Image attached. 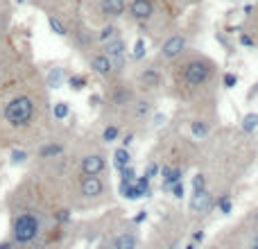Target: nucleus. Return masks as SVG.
<instances>
[{"label":"nucleus","mask_w":258,"mask_h":249,"mask_svg":"<svg viewBox=\"0 0 258 249\" xmlns=\"http://www.w3.org/2000/svg\"><path fill=\"white\" fill-rule=\"evenodd\" d=\"M211 75H213V68L204 61H190L186 68H183V80H186L190 86L204 84V82L211 80Z\"/></svg>","instance_id":"3"},{"label":"nucleus","mask_w":258,"mask_h":249,"mask_svg":"<svg viewBox=\"0 0 258 249\" xmlns=\"http://www.w3.org/2000/svg\"><path fill=\"white\" fill-rule=\"evenodd\" d=\"M200 191H206L204 174H195V177H192V193H200Z\"/></svg>","instance_id":"25"},{"label":"nucleus","mask_w":258,"mask_h":249,"mask_svg":"<svg viewBox=\"0 0 258 249\" xmlns=\"http://www.w3.org/2000/svg\"><path fill=\"white\" fill-rule=\"evenodd\" d=\"M251 249H258V236L254 238V240H251Z\"/></svg>","instance_id":"38"},{"label":"nucleus","mask_w":258,"mask_h":249,"mask_svg":"<svg viewBox=\"0 0 258 249\" xmlns=\"http://www.w3.org/2000/svg\"><path fill=\"white\" fill-rule=\"evenodd\" d=\"M52 113H54V118H57V120H66L68 113H71V107H68L66 102H57V104H54V109H52Z\"/></svg>","instance_id":"21"},{"label":"nucleus","mask_w":258,"mask_h":249,"mask_svg":"<svg viewBox=\"0 0 258 249\" xmlns=\"http://www.w3.org/2000/svg\"><path fill=\"white\" fill-rule=\"evenodd\" d=\"M143 220H145V213H138L136 218H134V222H143Z\"/></svg>","instance_id":"37"},{"label":"nucleus","mask_w":258,"mask_h":249,"mask_svg":"<svg viewBox=\"0 0 258 249\" xmlns=\"http://www.w3.org/2000/svg\"><path fill=\"white\" fill-rule=\"evenodd\" d=\"M211 206H213V197H211L209 191L192 193V197H190V211H195V213H204V211H209Z\"/></svg>","instance_id":"7"},{"label":"nucleus","mask_w":258,"mask_h":249,"mask_svg":"<svg viewBox=\"0 0 258 249\" xmlns=\"http://www.w3.org/2000/svg\"><path fill=\"white\" fill-rule=\"evenodd\" d=\"M170 191L174 193V197H183V183H181V181H177L172 188H170Z\"/></svg>","instance_id":"33"},{"label":"nucleus","mask_w":258,"mask_h":249,"mask_svg":"<svg viewBox=\"0 0 258 249\" xmlns=\"http://www.w3.org/2000/svg\"><path fill=\"white\" fill-rule=\"evenodd\" d=\"M224 86H227V89H233V86H236L238 84V77L236 75H233V73H227V75H224Z\"/></svg>","instance_id":"31"},{"label":"nucleus","mask_w":258,"mask_h":249,"mask_svg":"<svg viewBox=\"0 0 258 249\" xmlns=\"http://www.w3.org/2000/svg\"><path fill=\"white\" fill-rule=\"evenodd\" d=\"M80 191L84 197H98L104 191V183L100 177H84L80 183Z\"/></svg>","instance_id":"8"},{"label":"nucleus","mask_w":258,"mask_h":249,"mask_svg":"<svg viewBox=\"0 0 258 249\" xmlns=\"http://www.w3.org/2000/svg\"><path fill=\"white\" fill-rule=\"evenodd\" d=\"M118 172H120L122 181H134V179H136V170H134L132 165H125V168H120Z\"/></svg>","instance_id":"27"},{"label":"nucleus","mask_w":258,"mask_h":249,"mask_svg":"<svg viewBox=\"0 0 258 249\" xmlns=\"http://www.w3.org/2000/svg\"><path fill=\"white\" fill-rule=\"evenodd\" d=\"M141 80H143V84L150 86V89L161 84V75H159V71H154V68H147V71L141 75Z\"/></svg>","instance_id":"17"},{"label":"nucleus","mask_w":258,"mask_h":249,"mask_svg":"<svg viewBox=\"0 0 258 249\" xmlns=\"http://www.w3.org/2000/svg\"><path fill=\"white\" fill-rule=\"evenodd\" d=\"M129 150L127 147H118L116 152H113V165H116V170H120V168H125V165H129Z\"/></svg>","instance_id":"16"},{"label":"nucleus","mask_w":258,"mask_h":249,"mask_svg":"<svg viewBox=\"0 0 258 249\" xmlns=\"http://www.w3.org/2000/svg\"><path fill=\"white\" fill-rule=\"evenodd\" d=\"M107 168V161H104V156L100 154H89L82 159L80 163V170L84 177H100V172Z\"/></svg>","instance_id":"4"},{"label":"nucleus","mask_w":258,"mask_h":249,"mask_svg":"<svg viewBox=\"0 0 258 249\" xmlns=\"http://www.w3.org/2000/svg\"><path fill=\"white\" fill-rule=\"evenodd\" d=\"M134 111H136L138 118H143V116H147V111H150V104H147L145 100H138V102L134 104Z\"/></svg>","instance_id":"28"},{"label":"nucleus","mask_w":258,"mask_h":249,"mask_svg":"<svg viewBox=\"0 0 258 249\" xmlns=\"http://www.w3.org/2000/svg\"><path fill=\"white\" fill-rule=\"evenodd\" d=\"M63 154V145L61 143H48V145H41L39 147V156L41 159H54V156H61Z\"/></svg>","instance_id":"13"},{"label":"nucleus","mask_w":258,"mask_h":249,"mask_svg":"<svg viewBox=\"0 0 258 249\" xmlns=\"http://www.w3.org/2000/svg\"><path fill=\"white\" fill-rule=\"evenodd\" d=\"M100 12L111 18L122 16L127 12V3L125 0H100Z\"/></svg>","instance_id":"9"},{"label":"nucleus","mask_w":258,"mask_h":249,"mask_svg":"<svg viewBox=\"0 0 258 249\" xmlns=\"http://www.w3.org/2000/svg\"><path fill=\"white\" fill-rule=\"evenodd\" d=\"M111 32H113V27H104V30L100 32V39H102V41H107V39H109V34H111Z\"/></svg>","instance_id":"35"},{"label":"nucleus","mask_w":258,"mask_h":249,"mask_svg":"<svg viewBox=\"0 0 258 249\" xmlns=\"http://www.w3.org/2000/svg\"><path fill=\"white\" fill-rule=\"evenodd\" d=\"M127 9L136 21H147L154 14V3L152 0H134V3L127 5Z\"/></svg>","instance_id":"6"},{"label":"nucleus","mask_w":258,"mask_h":249,"mask_svg":"<svg viewBox=\"0 0 258 249\" xmlns=\"http://www.w3.org/2000/svg\"><path fill=\"white\" fill-rule=\"evenodd\" d=\"M113 249H136V236L120 233L118 238H113Z\"/></svg>","instance_id":"15"},{"label":"nucleus","mask_w":258,"mask_h":249,"mask_svg":"<svg viewBox=\"0 0 258 249\" xmlns=\"http://www.w3.org/2000/svg\"><path fill=\"white\" fill-rule=\"evenodd\" d=\"M218 206H220V211H222L224 215L231 213V200H229V197H222V200L218 202Z\"/></svg>","instance_id":"30"},{"label":"nucleus","mask_w":258,"mask_h":249,"mask_svg":"<svg viewBox=\"0 0 258 249\" xmlns=\"http://www.w3.org/2000/svg\"><path fill=\"white\" fill-rule=\"evenodd\" d=\"M91 68H93L98 75H109V73L113 71V61L107 54H95V57L91 59Z\"/></svg>","instance_id":"11"},{"label":"nucleus","mask_w":258,"mask_h":249,"mask_svg":"<svg viewBox=\"0 0 258 249\" xmlns=\"http://www.w3.org/2000/svg\"><path fill=\"white\" fill-rule=\"evenodd\" d=\"M48 23H50V30L54 32V34H59V36H66L68 34V30H66V25H63L59 18H54V16H50L48 18Z\"/></svg>","instance_id":"20"},{"label":"nucleus","mask_w":258,"mask_h":249,"mask_svg":"<svg viewBox=\"0 0 258 249\" xmlns=\"http://www.w3.org/2000/svg\"><path fill=\"white\" fill-rule=\"evenodd\" d=\"M240 43H242V45H247V48H251V45H254V41H251V36L242 34V36H240Z\"/></svg>","instance_id":"34"},{"label":"nucleus","mask_w":258,"mask_h":249,"mask_svg":"<svg viewBox=\"0 0 258 249\" xmlns=\"http://www.w3.org/2000/svg\"><path fill=\"white\" fill-rule=\"evenodd\" d=\"M18 3H23V0H18Z\"/></svg>","instance_id":"41"},{"label":"nucleus","mask_w":258,"mask_h":249,"mask_svg":"<svg viewBox=\"0 0 258 249\" xmlns=\"http://www.w3.org/2000/svg\"><path fill=\"white\" fill-rule=\"evenodd\" d=\"M145 57V41L138 39L136 45H134V59H143Z\"/></svg>","instance_id":"29"},{"label":"nucleus","mask_w":258,"mask_h":249,"mask_svg":"<svg viewBox=\"0 0 258 249\" xmlns=\"http://www.w3.org/2000/svg\"><path fill=\"white\" fill-rule=\"evenodd\" d=\"M183 50H186V39H183L181 34H174V36H168V39H165L161 52H163L165 59H174V57H179Z\"/></svg>","instance_id":"5"},{"label":"nucleus","mask_w":258,"mask_h":249,"mask_svg":"<svg viewBox=\"0 0 258 249\" xmlns=\"http://www.w3.org/2000/svg\"><path fill=\"white\" fill-rule=\"evenodd\" d=\"M36 116V104L30 95H14L3 107V118L12 127H27Z\"/></svg>","instance_id":"1"},{"label":"nucleus","mask_w":258,"mask_h":249,"mask_svg":"<svg viewBox=\"0 0 258 249\" xmlns=\"http://www.w3.org/2000/svg\"><path fill=\"white\" fill-rule=\"evenodd\" d=\"M125 41L122 39H111V41H107L104 43V54L107 57H111V61H118V59H122L125 57Z\"/></svg>","instance_id":"10"},{"label":"nucleus","mask_w":258,"mask_h":249,"mask_svg":"<svg viewBox=\"0 0 258 249\" xmlns=\"http://www.w3.org/2000/svg\"><path fill=\"white\" fill-rule=\"evenodd\" d=\"M256 91H258V86H256V89H254V93H256Z\"/></svg>","instance_id":"40"},{"label":"nucleus","mask_w":258,"mask_h":249,"mask_svg":"<svg viewBox=\"0 0 258 249\" xmlns=\"http://www.w3.org/2000/svg\"><path fill=\"white\" fill-rule=\"evenodd\" d=\"M57 220H59V222H66V220H68V211H59Z\"/></svg>","instance_id":"36"},{"label":"nucleus","mask_w":258,"mask_h":249,"mask_svg":"<svg viewBox=\"0 0 258 249\" xmlns=\"http://www.w3.org/2000/svg\"><path fill=\"white\" fill-rule=\"evenodd\" d=\"M129 98H132V93H129L127 89L113 91V102H116V104H125V102H129Z\"/></svg>","instance_id":"22"},{"label":"nucleus","mask_w":258,"mask_h":249,"mask_svg":"<svg viewBox=\"0 0 258 249\" xmlns=\"http://www.w3.org/2000/svg\"><path fill=\"white\" fill-rule=\"evenodd\" d=\"M256 127H258V113H247L245 120H242V129L247 134H251V132H256Z\"/></svg>","instance_id":"19"},{"label":"nucleus","mask_w":258,"mask_h":249,"mask_svg":"<svg viewBox=\"0 0 258 249\" xmlns=\"http://www.w3.org/2000/svg\"><path fill=\"white\" fill-rule=\"evenodd\" d=\"M45 80H48L50 89H59V86H63V82H66V71H63V68H52Z\"/></svg>","instance_id":"14"},{"label":"nucleus","mask_w":258,"mask_h":249,"mask_svg":"<svg viewBox=\"0 0 258 249\" xmlns=\"http://www.w3.org/2000/svg\"><path fill=\"white\" fill-rule=\"evenodd\" d=\"M159 165H156V163H152V165H147V170H145V177L147 179H154L156 177V174H159Z\"/></svg>","instance_id":"32"},{"label":"nucleus","mask_w":258,"mask_h":249,"mask_svg":"<svg viewBox=\"0 0 258 249\" xmlns=\"http://www.w3.org/2000/svg\"><path fill=\"white\" fill-rule=\"evenodd\" d=\"M9 161H12L14 165L23 163V161H27V152L25 150H12V154H9Z\"/></svg>","instance_id":"24"},{"label":"nucleus","mask_w":258,"mask_h":249,"mask_svg":"<svg viewBox=\"0 0 258 249\" xmlns=\"http://www.w3.org/2000/svg\"><path fill=\"white\" fill-rule=\"evenodd\" d=\"M102 136H104V141H107V143H111V141H116V138L120 136V129H118L116 125H109V127L104 129Z\"/></svg>","instance_id":"23"},{"label":"nucleus","mask_w":258,"mask_h":249,"mask_svg":"<svg viewBox=\"0 0 258 249\" xmlns=\"http://www.w3.org/2000/svg\"><path fill=\"white\" fill-rule=\"evenodd\" d=\"M190 134H192V136H195V138H206V136H209V134H211V127H209V125H206V122L195 120V122L190 125Z\"/></svg>","instance_id":"18"},{"label":"nucleus","mask_w":258,"mask_h":249,"mask_svg":"<svg viewBox=\"0 0 258 249\" xmlns=\"http://www.w3.org/2000/svg\"><path fill=\"white\" fill-rule=\"evenodd\" d=\"M41 233V220L36 213L25 211L16 215L12 224V245H32Z\"/></svg>","instance_id":"2"},{"label":"nucleus","mask_w":258,"mask_h":249,"mask_svg":"<svg viewBox=\"0 0 258 249\" xmlns=\"http://www.w3.org/2000/svg\"><path fill=\"white\" fill-rule=\"evenodd\" d=\"M68 84H71L73 91H80V89H84V86H86V77L75 75V77H71V80H68Z\"/></svg>","instance_id":"26"},{"label":"nucleus","mask_w":258,"mask_h":249,"mask_svg":"<svg viewBox=\"0 0 258 249\" xmlns=\"http://www.w3.org/2000/svg\"><path fill=\"white\" fill-rule=\"evenodd\" d=\"M159 172L163 174V179H165V181H163L165 191H170V188H172L177 181H181V170H179V168H170V165H168V168H161Z\"/></svg>","instance_id":"12"},{"label":"nucleus","mask_w":258,"mask_h":249,"mask_svg":"<svg viewBox=\"0 0 258 249\" xmlns=\"http://www.w3.org/2000/svg\"><path fill=\"white\" fill-rule=\"evenodd\" d=\"M186 249H195V245H188V247H186Z\"/></svg>","instance_id":"39"}]
</instances>
